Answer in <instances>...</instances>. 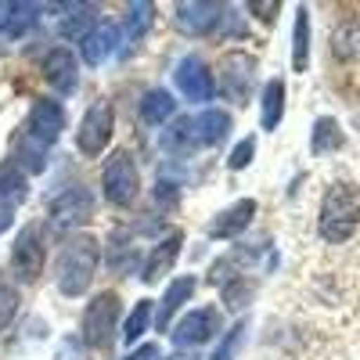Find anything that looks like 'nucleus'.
<instances>
[{
  "label": "nucleus",
  "instance_id": "1",
  "mask_svg": "<svg viewBox=\"0 0 360 360\" xmlns=\"http://www.w3.org/2000/svg\"><path fill=\"white\" fill-rule=\"evenodd\" d=\"M356 224H360V191L346 184V180H339V184L328 188L321 202V238L332 245L349 242Z\"/></svg>",
  "mask_w": 360,
  "mask_h": 360
},
{
  "label": "nucleus",
  "instance_id": "2",
  "mask_svg": "<svg viewBox=\"0 0 360 360\" xmlns=\"http://www.w3.org/2000/svg\"><path fill=\"white\" fill-rule=\"evenodd\" d=\"M98 270V242L90 234H72L62 259H58V288L65 295H83L90 288V278Z\"/></svg>",
  "mask_w": 360,
  "mask_h": 360
},
{
  "label": "nucleus",
  "instance_id": "3",
  "mask_svg": "<svg viewBox=\"0 0 360 360\" xmlns=\"http://www.w3.org/2000/svg\"><path fill=\"white\" fill-rule=\"evenodd\" d=\"M101 188H105V198L112 205H134V198L141 191V176H137V166H134V159L127 152H115L105 162Z\"/></svg>",
  "mask_w": 360,
  "mask_h": 360
},
{
  "label": "nucleus",
  "instance_id": "4",
  "mask_svg": "<svg viewBox=\"0 0 360 360\" xmlns=\"http://www.w3.org/2000/svg\"><path fill=\"white\" fill-rule=\"evenodd\" d=\"M115 321H119V299L115 292H101L90 299V307L83 310V339L94 346V349H105L115 335Z\"/></svg>",
  "mask_w": 360,
  "mask_h": 360
},
{
  "label": "nucleus",
  "instance_id": "5",
  "mask_svg": "<svg viewBox=\"0 0 360 360\" xmlns=\"http://www.w3.org/2000/svg\"><path fill=\"white\" fill-rule=\"evenodd\" d=\"M231 130V115L220 112V108H205L202 115L195 119H180L176 123V137H169V144L176 141H188V144H220Z\"/></svg>",
  "mask_w": 360,
  "mask_h": 360
},
{
  "label": "nucleus",
  "instance_id": "6",
  "mask_svg": "<svg viewBox=\"0 0 360 360\" xmlns=\"http://www.w3.org/2000/svg\"><path fill=\"white\" fill-rule=\"evenodd\" d=\"M112 130H115V115H112V105L108 101H98L83 115L79 123V134H76V144L83 155H101L108 141H112Z\"/></svg>",
  "mask_w": 360,
  "mask_h": 360
},
{
  "label": "nucleus",
  "instance_id": "7",
  "mask_svg": "<svg viewBox=\"0 0 360 360\" xmlns=\"http://www.w3.org/2000/svg\"><path fill=\"white\" fill-rule=\"evenodd\" d=\"M90 213H94V195H90L86 188H79V184L62 191L51 202V224H54V231L79 227L83 220H90Z\"/></svg>",
  "mask_w": 360,
  "mask_h": 360
},
{
  "label": "nucleus",
  "instance_id": "8",
  "mask_svg": "<svg viewBox=\"0 0 360 360\" xmlns=\"http://www.w3.org/2000/svg\"><path fill=\"white\" fill-rule=\"evenodd\" d=\"M173 76H176V90H180L188 101H209V98H213V90H217L213 72L205 69V62H202L198 54L180 58V65H176Z\"/></svg>",
  "mask_w": 360,
  "mask_h": 360
},
{
  "label": "nucleus",
  "instance_id": "9",
  "mask_svg": "<svg viewBox=\"0 0 360 360\" xmlns=\"http://www.w3.org/2000/svg\"><path fill=\"white\" fill-rule=\"evenodd\" d=\"M11 270L22 278V281H37L40 270H44V245L33 227H25L18 238H15V249H11Z\"/></svg>",
  "mask_w": 360,
  "mask_h": 360
},
{
  "label": "nucleus",
  "instance_id": "10",
  "mask_svg": "<svg viewBox=\"0 0 360 360\" xmlns=\"http://www.w3.org/2000/svg\"><path fill=\"white\" fill-rule=\"evenodd\" d=\"M220 4H205V0H184V4L173 8V22L180 33H191V37H202L209 33L217 22H220Z\"/></svg>",
  "mask_w": 360,
  "mask_h": 360
},
{
  "label": "nucleus",
  "instance_id": "11",
  "mask_svg": "<svg viewBox=\"0 0 360 360\" xmlns=\"http://www.w3.org/2000/svg\"><path fill=\"white\" fill-rule=\"evenodd\" d=\"M217 328H220V314L213 307H202V310H191L184 321L176 324V332H173V342L176 346H202L217 335Z\"/></svg>",
  "mask_w": 360,
  "mask_h": 360
},
{
  "label": "nucleus",
  "instance_id": "12",
  "mask_svg": "<svg viewBox=\"0 0 360 360\" xmlns=\"http://www.w3.org/2000/svg\"><path fill=\"white\" fill-rule=\"evenodd\" d=\"M62 127H65V108L58 105V101H37L33 112H29L25 134L37 137L44 148H51V144L58 141V134H62Z\"/></svg>",
  "mask_w": 360,
  "mask_h": 360
},
{
  "label": "nucleus",
  "instance_id": "13",
  "mask_svg": "<svg viewBox=\"0 0 360 360\" xmlns=\"http://www.w3.org/2000/svg\"><path fill=\"white\" fill-rule=\"evenodd\" d=\"M180 245H184V234L180 231H169L162 242L148 252V259H144V270H141V281L144 285H155V281H162L169 270H173V263H176V256H180Z\"/></svg>",
  "mask_w": 360,
  "mask_h": 360
},
{
  "label": "nucleus",
  "instance_id": "14",
  "mask_svg": "<svg viewBox=\"0 0 360 360\" xmlns=\"http://www.w3.org/2000/svg\"><path fill=\"white\" fill-rule=\"evenodd\" d=\"M44 79L54 90H62V94H72L76 90V58H72V51H65V47L47 51L44 54Z\"/></svg>",
  "mask_w": 360,
  "mask_h": 360
},
{
  "label": "nucleus",
  "instance_id": "15",
  "mask_svg": "<svg viewBox=\"0 0 360 360\" xmlns=\"http://www.w3.org/2000/svg\"><path fill=\"white\" fill-rule=\"evenodd\" d=\"M252 217H256V202L252 198H242V202H234L231 209H224V213L209 224V234L213 238H234V234H242L249 224H252Z\"/></svg>",
  "mask_w": 360,
  "mask_h": 360
},
{
  "label": "nucleus",
  "instance_id": "16",
  "mask_svg": "<svg viewBox=\"0 0 360 360\" xmlns=\"http://www.w3.org/2000/svg\"><path fill=\"white\" fill-rule=\"evenodd\" d=\"M115 44H119V29H115L112 22H101V25H94V29H90V33L79 40L83 62H86V65H101L105 58L115 51Z\"/></svg>",
  "mask_w": 360,
  "mask_h": 360
},
{
  "label": "nucleus",
  "instance_id": "17",
  "mask_svg": "<svg viewBox=\"0 0 360 360\" xmlns=\"http://www.w3.org/2000/svg\"><path fill=\"white\" fill-rule=\"evenodd\" d=\"M252 69L256 62L245 54H231L224 62V90L234 98V101H245L249 98V86H252Z\"/></svg>",
  "mask_w": 360,
  "mask_h": 360
},
{
  "label": "nucleus",
  "instance_id": "18",
  "mask_svg": "<svg viewBox=\"0 0 360 360\" xmlns=\"http://www.w3.org/2000/svg\"><path fill=\"white\" fill-rule=\"evenodd\" d=\"M37 15H40L37 4H0V40L22 37L37 22Z\"/></svg>",
  "mask_w": 360,
  "mask_h": 360
},
{
  "label": "nucleus",
  "instance_id": "19",
  "mask_svg": "<svg viewBox=\"0 0 360 360\" xmlns=\"http://www.w3.org/2000/svg\"><path fill=\"white\" fill-rule=\"evenodd\" d=\"M191 292H195V278H176V281L166 288L162 303H159V317H155L162 332L173 324V314H176V310H180V307H184L188 299H191Z\"/></svg>",
  "mask_w": 360,
  "mask_h": 360
},
{
  "label": "nucleus",
  "instance_id": "20",
  "mask_svg": "<svg viewBox=\"0 0 360 360\" xmlns=\"http://www.w3.org/2000/svg\"><path fill=\"white\" fill-rule=\"evenodd\" d=\"M281 112H285V83L281 79H270L263 86V112H259L263 130H274L281 123Z\"/></svg>",
  "mask_w": 360,
  "mask_h": 360
},
{
  "label": "nucleus",
  "instance_id": "21",
  "mask_svg": "<svg viewBox=\"0 0 360 360\" xmlns=\"http://www.w3.org/2000/svg\"><path fill=\"white\" fill-rule=\"evenodd\" d=\"M173 108H176V101L166 94V90H148L144 101H141V119L148 127H159V123H166V119L173 115Z\"/></svg>",
  "mask_w": 360,
  "mask_h": 360
},
{
  "label": "nucleus",
  "instance_id": "22",
  "mask_svg": "<svg viewBox=\"0 0 360 360\" xmlns=\"http://www.w3.org/2000/svg\"><path fill=\"white\" fill-rule=\"evenodd\" d=\"M310 62V11L299 8L295 11V44H292V69L303 72Z\"/></svg>",
  "mask_w": 360,
  "mask_h": 360
},
{
  "label": "nucleus",
  "instance_id": "23",
  "mask_svg": "<svg viewBox=\"0 0 360 360\" xmlns=\"http://www.w3.org/2000/svg\"><path fill=\"white\" fill-rule=\"evenodd\" d=\"M65 15H62V37H69V40H83L86 33H90V22H94V8L90 4H65L62 8Z\"/></svg>",
  "mask_w": 360,
  "mask_h": 360
},
{
  "label": "nucleus",
  "instance_id": "24",
  "mask_svg": "<svg viewBox=\"0 0 360 360\" xmlns=\"http://www.w3.org/2000/svg\"><path fill=\"white\" fill-rule=\"evenodd\" d=\"M25 198V173L8 159V162H0V202H8V205H15V202H22Z\"/></svg>",
  "mask_w": 360,
  "mask_h": 360
},
{
  "label": "nucleus",
  "instance_id": "25",
  "mask_svg": "<svg viewBox=\"0 0 360 360\" xmlns=\"http://www.w3.org/2000/svg\"><path fill=\"white\" fill-rule=\"evenodd\" d=\"M155 321V303L152 299H141V303L134 307V314L127 317V328H123V339L127 342H137L144 332H148V324Z\"/></svg>",
  "mask_w": 360,
  "mask_h": 360
},
{
  "label": "nucleus",
  "instance_id": "26",
  "mask_svg": "<svg viewBox=\"0 0 360 360\" xmlns=\"http://www.w3.org/2000/svg\"><path fill=\"white\" fill-rule=\"evenodd\" d=\"M152 15H155L152 4H130V8H127V40H130V47L148 33V25H152Z\"/></svg>",
  "mask_w": 360,
  "mask_h": 360
},
{
  "label": "nucleus",
  "instance_id": "27",
  "mask_svg": "<svg viewBox=\"0 0 360 360\" xmlns=\"http://www.w3.org/2000/svg\"><path fill=\"white\" fill-rule=\"evenodd\" d=\"M342 144V130L335 119H317L314 127V152H332V148Z\"/></svg>",
  "mask_w": 360,
  "mask_h": 360
},
{
  "label": "nucleus",
  "instance_id": "28",
  "mask_svg": "<svg viewBox=\"0 0 360 360\" xmlns=\"http://www.w3.org/2000/svg\"><path fill=\"white\" fill-rule=\"evenodd\" d=\"M15 310H18V288H15L4 274H0V332L11 324Z\"/></svg>",
  "mask_w": 360,
  "mask_h": 360
},
{
  "label": "nucleus",
  "instance_id": "29",
  "mask_svg": "<svg viewBox=\"0 0 360 360\" xmlns=\"http://www.w3.org/2000/svg\"><path fill=\"white\" fill-rule=\"evenodd\" d=\"M242 332H245V324H234V332H227V339L217 346V353L209 356V360H231L234 349H238V342H242Z\"/></svg>",
  "mask_w": 360,
  "mask_h": 360
},
{
  "label": "nucleus",
  "instance_id": "30",
  "mask_svg": "<svg viewBox=\"0 0 360 360\" xmlns=\"http://www.w3.org/2000/svg\"><path fill=\"white\" fill-rule=\"evenodd\" d=\"M252 152H256V141H252V137H245V141H242V144H238L234 152H231L227 166H231V169H245V166L252 162Z\"/></svg>",
  "mask_w": 360,
  "mask_h": 360
},
{
  "label": "nucleus",
  "instance_id": "31",
  "mask_svg": "<svg viewBox=\"0 0 360 360\" xmlns=\"http://www.w3.org/2000/svg\"><path fill=\"white\" fill-rule=\"evenodd\" d=\"M155 356H159V349H155V346H141V349H137V353H130L127 360H155Z\"/></svg>",
  "mask_w": 360,
  "mask_h": 360
},
{
  "label": "nucleus",
  "instance_id": "32",
  "mask_svg": "<svg viewBox=\"0 0 360 360\" xmlns=\"http://www.w3.org/2000/svg\"><path fill=\"white\" fill-rule=\"evenodd\" d=\"M8 227H11V205L0 202V231H8Z\"/></svg>",
  "mask_w": 360,
  "mask_h": 360
}]
</instances>
